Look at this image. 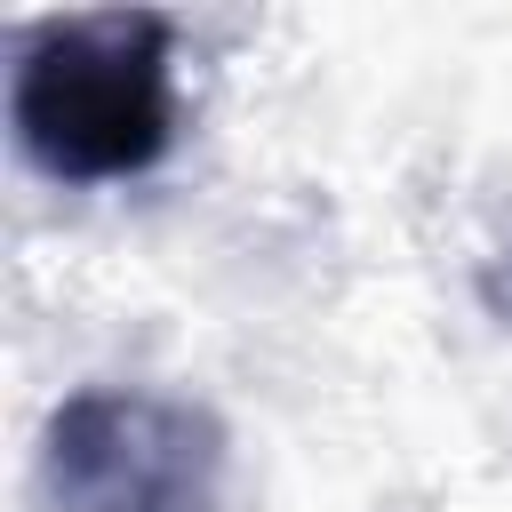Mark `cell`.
I'll use <instances>...</instances> for the list:
<instances>
[{"mask_svg": "<svg viewBox=\"0 0 512 512\" xmlns=\"http://www.w3.org/2000/svg\"><path fill=\"white\" fill-rule=\"evenodd\" d=\"M224 488V424L200 400L80 384L40 432L48 512H208Z\"/></svg>", "mask_w": 512, "mask_h": 512, "instance_id": "7a4b0ae2", "label": "cell"}, {"mask_svg": "<svg viewBox=\"0 0 512 512\" xmlns=\"http://www.w3.org/2000/svg\"><path fill=\"white\" fill-rule=\"evenodd\" d=\"M8 128L56 184H120L176 144V24L152 8L56 16L16 48Z\"/></svg>", "mask_w": 512, "mask_h": 512, "instance_id": "6da1fadb", "label": "cell"}]
</instances>
